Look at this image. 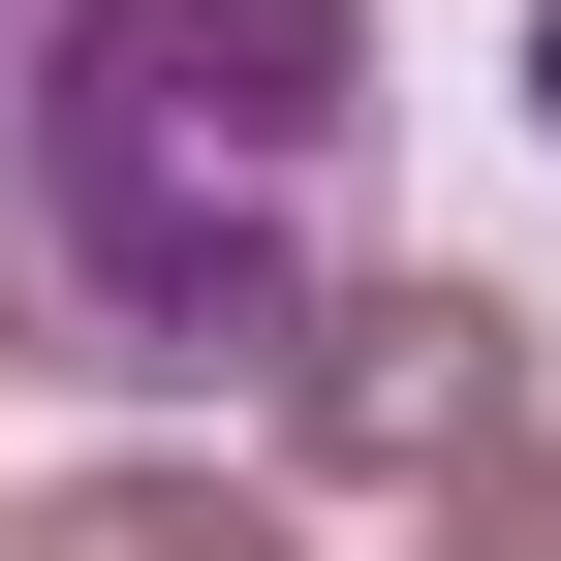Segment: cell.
Segmentation results:
<instances>
[{
  "label": "cell",
  "mask_w": 561,
  "mask_h": 561,
  "mask_svg": "<svg viewBox=\"0 0 561 561\" xmlns=\"http://www.w3.org/2000/svg\"><path fill=\"white\" fill-rule=\"evenodd\" d=\"M0 32H32V0H0Z\"/></svg>",
  "instance_id": "obj_6"
},
{
  "label": "cell",
  "mask_w": 561,
  "mask_h": 561,
  "mask_svg": "<svg viewBox=\"0 0 561 561\" xmlns=\"http://www.w3.org/2000/svg\"><path fill=\"white\" fill-rule=\"evenodd\" d=\"M375 219V0H32L0 32V343L219 405L343 312Z\"/></svg>",
  "instance_id": "obj_1"
},
{
  "label": "cell",
  "mask_w": 561,
  "mask_h": 561,
  "mask_svg": "<svg viewBox=\"0 0 561 561\" xmlns=\"http://www.w3.org/2000/svg\"><path fill=\"white\" fill-rule=\"evenodd\" d=\"M530 125H561V0H530Z\"/></svg>",
  "instance_id": "obj_5"
},
{
  "label": "cell",
  "mask_w": 561,
  "mask_h": 561,
  "mask_svg": "<svg viewBox=\"0 0 561 561\" xmlns=\"http://www.w3.org/2000/svg\"><path fill=\"white\" fill-rule=\"evenodd\" d=\"M280 437L375 468V500H500L530 468V312L500 280H343V312L280 343Z\"/></svg>",
  "instance_id": "obj_2"
},
{
  "label": "cell",
  "mask_w": 561,
  "mask_h": 561,
  "mask_svg": "<svg viewBox=\"0 0 561 561\" xmlns=\"http://www.w3.org/2000/svg\"><path fill=\"white\" fill-rule=\"evenodd\" d=\"M437 530H468V561H561V437L500 468V500H437Z\"/></svg>",
  "instance_id": "obj_4"
},
{
  "label": "cell",
  "mask_w": 561,
  "mask_h": 561,
  "mask_svg": "<svg viewBox=\"0 0 561 561\" xmlns=\"http://www.w3.org/2000/svg\"><path fill=\"white\" fill-rule=\"evenodd\" d=\"M0 561H312V530L219 468H62V500H0Z\"/></svg>",
  "instance_id": "obj_3"
}]
</instances>
